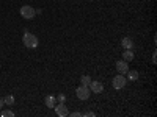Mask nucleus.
<instances>
[{
  "label": "nucleus",
  "mask_w": 157,
  "mask_h": 117,
  "mask_svg": "<svg viewBox=\"0 0 157 117\" xmlns=\"http://www.w3.org/2000/svg\"><path fill=\"white\" fill-rule=\"evenodd\" d=\"M57 101H60V103H64V101H66V95H64V94H60V95L57 97Z\"/></svg>",
  "instance_id": "2eb2a0df"
},
{
  "label": "nucleus",
  "mask_w": 157,
  "mask_h": 117,
  "mask_svg": "<svg viewBox=\"0 0 157 117\" xmlns=\"http://www.w3.org/2000/svg\"><path fill=\"white\" fill-rule=\"evenodd\" d=\"M19 12H21V16H22L24 19H27V20H30V19H33V17L36 16V9H35L33 6H30V5H24Z\"/></svg>",
  "instance_id": "20e7f679"
},
{
  "label": "nucleus",
  "mask_w": 157,
  "mask_h": 117,
  "mask_svg": "<svg viewBox=\"0 0 157 117\" xmlns=\"http://www.w3.org/2000/svg\"><path fill=\"white\" fill-rule=\"evenodd\" d=\"M72 117H82V112H78V111H74V112H72Z\"/></svg>",
  "instance_id": "f3484780"
},
{
  "label": "nucleus",
  "mask_w": 157,
  "mask_h": 117,
  "mask_svg": "<svg viewBox=\"0 0 157 117\" xmlns=\"http://www.w3.org/2000/svg\"><path fill=\"white\" fill-rule=\"evenodd\" d=\"M88 2H94V0H88Z\"/></svg>",
  "instance_id": "6ab92c4d"
},
{
  "label": "nucleus",
  "mask_w": 157,
  "mask_h": 117,
  "mask_svg": "<svg viewBox=\"0 0 157 117\" xmlns=\"http://www.w3.org/2000/svg\"><path fill=\"white\" fill-rule=\"evenodd\" d=\"M44 103H46V106H47V108H54V106L57 105V97H54V95H47L46 100H44Z\"/></svg>",
  "instance_id": "9d476101"
},
{
  "label": "nucleus",
  "mask_w": 157,
  "mask_h": 117,
  "mask_svg": "<svg viewBox=\"0 0 157 117\" xmlns=\"http://www.w3.org/2000/svg\"><path fill=\"white\" fill-rule=\"evenodd\" d=\"M138 76H140V75H138V72H137V70H134V69H129V70H127V73H126L127 81H134V83H135V81L138 80Z\"/></svg>",
  "instance_id": "1a4fd4ad"
},
{
  "label": "nucleus",
  "mask_w": 157,
  "mask_h": 117,
  "mask_svg": "<svg viewBox=\"0 0 157 117\" xmlns=\"http://www.w3.org/2000/svg\"><path fill=\"white\" fill-rule=\"evenodd\" d=\"M22 42H24V45L27 47V48H36L38 47V37L33 34V33H30V31H25L24 33V36H22Z\"/></svg>",
  "instance_id": "f257e3e1"
},
{
  "label": "nucleus",
  "mask_w": 157,
  "mask_h": 117,
  "mask_svg": "<svg viewBox=\"0 0 157 117\" xmlns=\"http://www.w3.org/2000/svg\"><path fill=\"white\" fill-rule=\"evenodd\" d=\"M3 101H5V105H14V97H13V95H6L5 98H3Z\"/></svg>",
  "instance_id": "4468645a"
},
{
  "label": "nucleus",
  "mask_w": 157,
  "mask_h": 117,
  "mask_svg": "<svg viewBox=\"0 0 157 117\" xmlns=\"http://www.w3.org/2000/svg\"><path fill=\"white\" fill-rule=\"evenodd\" d=\"M91 83V76H88V75H82L80 76V84L82 86H88Z\"/></svg>",
  "instance_id": "f8f14e48"
},
{
  "label": "nucleus",
  "mask_w": 157,
  "mask_h": 117,
  "mask_svg": "<svg viewBox=\"0 0 157 117\" xmlns=\"http://www.w3.org/2000/svg\"><path fill=\"white\" fill-rule=\"evenodd\" d=\"M0 115L2 117H14V112H13L11 109H0Z\"/></svg>",
  "instance_id": "ddd939ff"
},
{
  "label": "nucleus",
  "mask_w": 157,
  "mask_h": 117,
  "mask_svg": "<svg viewBox=\"0 0 157 117\" xmlns=\"http://www.w3.org/2000/svg\"><path fill=\"white\" fill-rule=\"evenodd\" d=\"M3 105H5V101H3V98H0V109L3 108Z\"/></svg>",
  "instance_id": "a211bd4d"
},
{
  "label": "nucleus",
  "mask_w": 157,
  "mask_h": 117,
  "mask_svg": "<svg viewBox=\"0 0 157 117\" xmlns=\"http://www.w3.org/2000/svg\"><path fill=\"white\" fill-rule=\"evenodd\" d=\"M121 45H123L124 50H132V48H134V41H132V37H129V36L123 37V39H121Z\"/></svg>",
  "instance_id": "6e6552de"
},
{
  "label": "nucleus",
  "mask_w": 157,
  "mask_h": 117,
  "mask_svg": "<svg viewBox=\"0 0 157 117\" xmlns=\"http://www.w3.org/2000/svg\"><path fill=\"white\" fill-rule=\"evenodd\" d=\"M54 109H55V114H57L58 117H66V115L69 114L68 106L64 105V103H60V101H57V105L54 106Z\"/></svg>",
  "instance_id": "39448f33"
},
{
  "label": "nucleus",
  "mask_w": 157,
  "mask_h": 117,
  "mask_svg": "<svg viewBox=\"0 0 157 117\" xmlns=\"http://www.w3.org/2000/svg\"><path fill=\"white\" fill-rule=\"evenodd\" d=\"M82 115H83V117H94L96 114H94L93 111H86V112H85V114H82Z\"/></svg>",
  "instance_id": "dca6fc26"
},
{
  "label": "nucleus",
  "mask_w": 157,
  "mask_h": 117,
  "mask_svg": "<svg viewBox=\"0 0 157 117\" xmlns=\"http://www.w3.org/2000/svg\"><path fill=\"white\" fill-rule=\"evenodd\" d=\"M134 58H135V55H134L132 50H124V51H123V59H124V61L129 62V61H132Z\"/></svg>",
  "instance_id": "9b49d317"
},
{
  "label": "nucleus",
  "mask_w": 157,
  "mask_h": 117,
  "mask_svg": "<svg viewBox=\"0 0 157 117\" xmlns=\"http://www.w3.org/2000/svg\"><path fill=\"white\" fill-rule=\"evenodd\" d=\"M90 90H91V94H101L104 92V84L101 81H94V80H91V83L88 84Z\"/></svg>",
  "instance_id": "423d86ee"
},
{
  "label": "nucleus",
  "mask_w": 157,
  "mask_h": 117,
  "mask_svg": "<svg viewBox=\"0 0 157 117\" xmlns=\"http://www.w3.org/2000/svg\"><path fill=\"white\" fill-rule=\"evenodd\" d=\"M126 84H127V78H126V75H121V73H118V75L113 78V81H112V86H113V89H116V90L124 89Z\"/></svg>",
  "instance_id": "f03ea898"
},
{
  "label": "nucleus",
  "mask_w": 157,
  "mask_h": 117,
  "mask_svg": "<svg viewBox=\"0 0 157 117\" xmlns=\"http://www.w3.org/2000/svg\"><path fill=\"white\" fill-rule=\"evenodd\" d=\"M75 95H77V98L78 100H82V101H85V100H88L90 98V95H91V90H90V87L88 86H78L77 89H75Z\"/></svg>",
  "instance_id": "7ed1b4c3"
},
{
  "label": "nucleus",
  "mask_w": 157,
  "mask_h": 117,
  "mask_svg": "<svg viewBox=\"0 0 157 117\" xmlns=\"http://www.w3.org/2000/svg\"><path fill=\"white\" fill-rule=\"evenodd\" d=\"M115 67H116L118 73L126 75V73H127V70H129V64H127V61H124V59H120V61H116Z\"/></svg>",
  "instance_id": "0eeeda50"
}]
</instances>
